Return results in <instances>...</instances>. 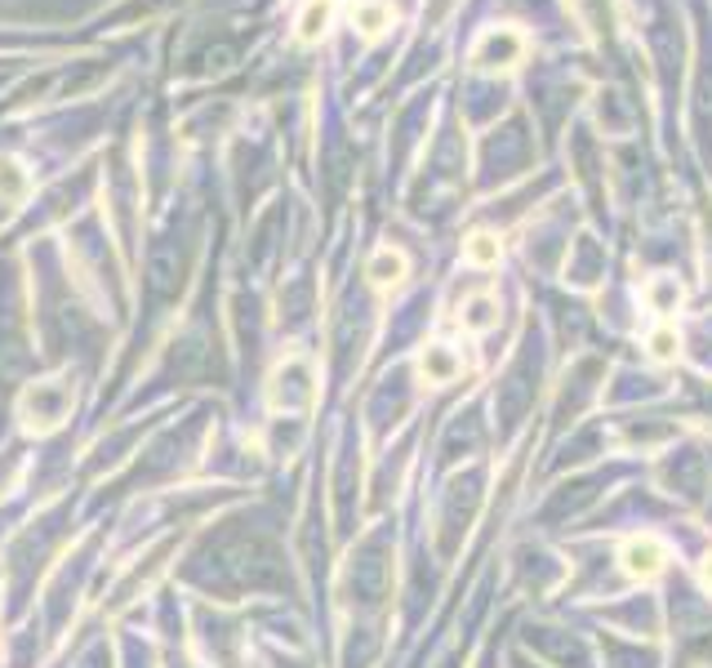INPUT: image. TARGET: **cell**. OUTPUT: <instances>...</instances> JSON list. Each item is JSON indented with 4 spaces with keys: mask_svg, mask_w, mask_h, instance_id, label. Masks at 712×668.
<instances>
[{
    "mask_svg": "<svg viewBox=\"0 0 712 668\" xmlns=\"http://www.w3.org/2000/svg\"><path fill=\"white\" fill-rule=\"evenodd\" d=\"M76 410V379L72 375H45L32 379L19 392V428L28 437H50L58 432Z\"/></svg>",
    "mask_w": 712,
    "mask_h": 668,
    "instance_id": "cell-1",
    "label": "cell"
},
{
    "mask_svg": "<svg viewBox=\"0 0 712 668\" xmlns=\"http://www.w3.org/2000/svg\"><path fill=\"white\" fill-rule=\"evenodd\" d=\"M316 401V370H312V357L308 353H285L272 375H268V406L281 414H294V410H312Z\"/></svg>",
    "mask_w": 712,
    "mask_h": 668,
    "instance_id": "cell-2",
    "label": "cell"
},
{
    "mask_svg": "<svg viewBox=\"0 0 712 668\" xmlns=\"http://www.w3.org/2000/svg\"><path fill=\"white\" fill-rule=\"evenodd\" d=\"M619 562H624V571H628L633 580H655V575L668 567V548H664L659 535H633V539H624V548H619Z\"/></svg>",
    "mask_w": 712,
    "mask_h": 668,
    "instance_id": "cell-3",
    "label": "cell"
},
{
    "mask_svg": "<svg viewBox=\"0 0 712 668\" xmlns=\"http://www.w3.org/2000/svg\"><path fill=\"white\" fill-rule=\"evenodd\" d=\"M521 54H526V36L517 28H490L477 41V50H472V63H482V67H513V63H521Z\"/></svg>",
    "mask_w": 712,
    "mask_h": 668,
    "instance_id": "cell-4",
    "label": "cell"
},
{
    "mask_svg": "<svg viewBox=\"0 0 712 668\" xmlns=\"http://www.w3.org/2000/svg\"><path fill=\"white\" fill-rule=\"evenodd\" d=\"M419 375L428 379V384H454L459 375H463V357L450 348V344H428L423 353H419Z\"/></svg>",
    "mask_w": 712,
    "mask_h": 668,
    "instance_id": "cell-5",
    "label": "cell"
},
{
    "mask_svg": "<svg viewBox=\"0 0 712 668\" xmlns=\"http://www.w3.org/2000/svg\"><path fill=\"white\" fill-rule=\"evenodd\" d=\"M347 19H352V28L362 32L366 41H379V36L392 28L397 14L384 6V0H352V6H347Z\"/></svg>",
    "mask_w": 712,
    "mask_h": 668,
    "instance_id": "cell-6",
    "label": "cell"
},
{
    "mask_svg": "<svg viewBox=\"0 0 712 668\" xmlns=\"http://www.w3.org/2000/svg\"><path fill=\"white\" fill-rule=\"evenodd\" d=\"M406 255L397 250V246H384V250H375L370 255V263H366V277H370V285L375 290H392V285H401L406 281Z\"/></svg>",
    "mask_w": 712,
    "mask_h": 668,
    "instance_id": "cell-7",
    "label": "cell"
},
{
    "mask_svg": "<svg viewBox=\"0 0 712 668\" xmlns=\"http://www.w3.org/2000/svg\"><path fill=\"white\" fill-rule=\"evenodd\" d=\"M330 23H334V0H308V6L299 10V41L303 45H316L325 32H330Z\"/></svg>",
    "mask_w": 712,
    "mask_h": 668,
    "instance_id": "cell-8",
    "label": "cell"
},
{
    "mask_svg": "<svg viewBox=\"0 0 712 668\" xmlns=\"http://www.w3.org/2000/svg\"><path fill=\"white\" fill-rule=\"evenodd\" d=\"M32 192V174L23 170V161L0 157V201H23Z\"/></svg>",
    "mask_w": 712,
    "mask_h": 668,
    "instance_id": "cell-9",
    "label": "cell"
},
{
    "mask_svg": "<svg viewBox=\"0 0 712 668\" xmlns=\"http://www.w3.org/2000/svg\"><path fill=\"white\" fill-rule=\"evenodd\" d=\"M499 255H504V241H499L495 233H472V237L463 241V259L477 263V268H495Z\"/></svg>",
    "mask_w": 712,
    "mask_h": 668,
    "instance_id": "cell-10",
    "label": "cell"
},
{
    "mask_svg": "<svg viewBox=\"0 0 712 668\" xmlns=\"http://www.w3.org/2000/svg\"><path fill=\"white\" fill-rule=\"evenodd\" d=\"M495 325H499V303H495L490 294L472 299V303L463 308V330H472V334H486V330H495Z\"/></svg>",
    "mask_w": 712,
    "mask_h": 668,
    "instance_id": "cell-11",
    "label": "cell"
},
{
    "mask_svg": "<svg viewBox=\"0 0 712 668\" xmlns=\"http://www.w3.org/2000/svg\"><path fill=\"white\" fill-rule=\"evenodd\" d=\"M646 294H650V308H655V312H677L681 299H686V290L677 285V277H655Z\"/></svg>",
    "mask_w": 712,
    "mask_h": 668,
    "instance_id": "cell-12",
    "label": "cell"
},
{
    "mask_svg": "<svg viewBox=\"0 0 712 668\" xmlns=\"http://www.w3.org/2000/svg\"><path fill=\"white\" fill-rule=\"evenodd\" d=\"M646 348H650L655 362H677V353H681V334H677L672 325H655L650 340H646Z\"/></svg>",
    "mask_w": 712,
    "mask_h": 668,
    "instance_id": "cell-13",
    "label": "cell"
},
{
    "mask_svg": "<svg viewBox=\"0 0 712 668\" xmlns=\"http://www.w3.org/2000/svg\"><path fill=\"white\" fill-rule=\"evenodd\" d=\"M699 575H703V584H708V589H712V552H708V557H703V567H699Z\"/></svg>",
    "mask_w": 712,
    "mask_h": 668,
    "instance_id": "cell-14",
    "label": "cell"
}]
</instances>
